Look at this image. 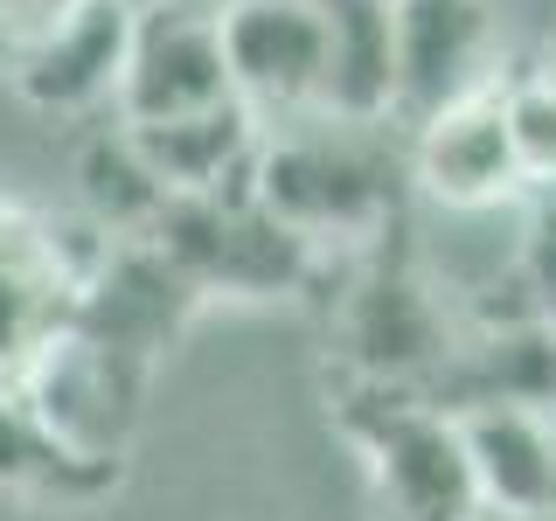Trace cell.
<instances>
[{
    "mask_svg": "<svg viewBox=\"0 0 556 521\" xmlns=\"http://www.w3.org/2000/svg\"><path fill=\"white\" fill-rule=\"evenodd\" d=\"M404 126H355L334 112H300L278 118L257 139L251 161V195L292 223L306 243H369L390 230L396 195H404Z\"/></svg>",
    "mask_w": 556,
    "mask_h": 521,
    "instance_id": "1",
    "label": "cell"
},
{
    "mask_svg": "<svg viewBox=\"0 0 556 521\" xmlns=\"http://www.w3.org/2000/svg\"><path fill=\"white\" fill-rule=\"evenodd\" d=\"M459 334V300L410 257H369L334 292V355L348 390H431Z\"/></svg>",
    "mask_w": 556,
    "mask_h": 521,
    "instance_id": "2",
    "label": "cell"
},
{
    "mask_svg": "<svg viewBox=\"0 0 556 521\" xmlns=\"http://www.w3.org/2000/svg\"><path fill=\"white\" fill-rule=\"evenodd\" d=\"M348 439L376 480L390 521H480V480L466 452L459 410L431 404L425 390H348Z\"/></svg>",
    "mask_w": 556,
    "mask_h": 521,
    "instance_id": "3",
    "label": "cell"
},
{
    "mask_svg": "<svg viewBox=\"0 0 556 521\" xmlns=\"http://www.w3.org/2000/svg\"><path fill=\"white\" fill-rule=\"evenodd\" d=\"M147 237L195 278L202 300H278L300 292L320 271V243H306L292 223H278L265 202L243 188H208V195H167Z\"/></svg>",
    "mask_w": 556,
    "mask_h": 521,
    "instance_id": "4",
    "label": "cell"
},
{
    "mask_svg": "<svg viewBox=\"0 0 556 521\" xmlns=\"http://www.w3.org/2000/svg\"><path fill=\"white\" fill-rule=\"evenodd\" d=\"M139 376H147V361L118 355V347H104V341L84 334V327L63 320L8 369V390L22 396L70 452L118 466V452H126L132 424H139Z\"/></svg>",
    "mask_w": 556,
    "mask_h": 521,
    "instance_id": "5",
    "label": "cell"
},
{
    "mask_svg": "<svg viewBox=\"0 0 556 521\" xmlns=\"http://www.w3.org/2000/svg\"><path fill=\"white\" fill-rule=\"evenodd\" d=\"M237 98L230 56H223V22L216 0H153L132 8V42L118 69V118L147 126V118H181L202 104Z\"/></svg>",
    "mask_w": 556,
    "mask_h": 521,
    "instance_id": "6",
    "label": "cell"
},
{
    "mask_svg": "<svg viewBox=\"0 0 556 521\" xmlns=\"http://www.w3.org/2000/svg\"><path fill=\"white\" fill-rule=\"evenodd\" d=\"M230 84L265 126L320 112L327 91V14L320 0H216Z\"/></svg>",
    "mask_w": 556,
    "mask_h": 521,
    "instance_id": "7",
    "label": "cell"
},
{
    "mask_svg": "<svg viewBox=\"0 0 556 521\" xmlns=\"http://www.w3.org/2000/svg\"><path fill=\"white\" fill-rule=\"evenodd\" d=\"M404 167H410V188L431 195L445 216H486V208L521 202V167L508 147L501 77L486 91L404 126Z\"/></svg>",
    "mask_w": 556,
    "mask_h": 521,
    "instance_id": "8",
    "label": "cell"
},
{
    "mask_svg": "<svg viewBox=\"0 0 556 521\" xmlns=\"http://www.w3.org/2000/svg\"><path fill=\"white\" fill-rule=\"evenodd\" d=\"M396 126L445 112L501 77L494 0H396Z\"/></svg>",
    "mask_w": 556,
    "mask_h": 521,
    "instance_id": "9",
    "label": "cell"
},
{
    "mask_svg": "<svg viewBox=\"0 0 556 521\" xmlns=\"http://www.w3.org/2000/svg\"><path fill=\"white\" fill-rule=\"evenodd\" d=\"M202 306L195 278H188L153 237H118L98 257V271L70 300V327H84L91 341L118 347L132 361H153L161 347L188 327V313Z\"/></svg>",
    "mask_w": 556,
    "mask_h": 521,
    "instance_id": "10",
    "label": "cell"
},
{
    "mask_svg": "<svg viewBox=\"0 0 556 521\" xmlns=\"http://www.w3.org/2000/svg\"><path fill=\"white\" fill-rule=\"evenodd\" d=\"M425 396L445 410H480V404L556 410V320H543V313L466 320L452 361L439 369V382Z\"/></svg>",
    "mask_w": 556,
    "mask_h": 521,
    "instance_id": "11",
    "label": "cell"
},
{
    "mask_svg": "<svg viewBox=\"0 0 556 521\" xmlns=\"http://www.w3.org/2000/svg\"><path fill=\"white\" fill-rule=\"evenodd\" d=\"M126 42H132L126 0H77L63 22H49L22 56H14L22 98L42 104V112H91V104L118 98Z\"/></svg>",
    "mask_w": 556,
    "mask_h": 521,
    "instance_id": "12",
    "label": "cell"
},
{
    "mask_svg": "<svg viewBox=\"0 0 556 521\" xmlns=\"http://www.w3.org/2000/svg\"><path fill=\"white\" fill-rule=\"evenodd\" d=\"M473 452L480 508L501 521H556V410L529 404H480L459 410Z\"/></svg>",
    "mask_w": 556,
    "mask_h": 521,
    "instance_id": "13",
    "label": "cell"
},
{
    "mask_svg": "<svg viewBox=\"0 0 556 521\" xmlns=\"http://www.w3.org/2000/svg\"><path fill=\"white\" fill-rule=\"evenodd\" d=\"M126 126V118H118ZM132 153L153 167V181L167 195H208V188H243L257 161V139H265V118L243 98L202 104V112L181 118H147V126H126Z\"/></svg>",
    "mask_w": 556,
    "mask_h": 521,
    "instance_id": "14",
    "label": "cell"
},
{
    "mask_svg": "<svg viewBox=\"0 0 556 521\" xmlns=\"http://www.w3.org/2000/svg\"><path fill=\"white\" fill-rule=\"evenodd\" d=\"M327 14V91L320 112L355 126L396 118V14L382 0H320Z\"/></svg>",
    "mask_w": 556,
    "mask_h": 521,
    "instance_id": "15",
    "label": "cell"
},
{
    "mask_svg": "<svg viewBox=\"0 0 556 521\" xmlns=\"http://www.w3.org/2000/svg\"><path fill=\"white\" fill-rule=\"evenodd\" d=\"M70 300L77 278L56 251V230L0 208V369H14L49 327H63Z\"/></svg>",
    "mask_w": 556,
    "mask_h": 521,
    "instance_id": "16",
    "label": "cell"
},
{
    "mask_svg": "<svg viewBox=\"0 0 556 521\" xmlns=\"http://www.w3.org/2000/svg\"><path fill=\"white\" fill-rule=\"evenodd\" d=\"M112 473L118 466L70 452L56 431L0 382V486L42 494V500H84V494H98V486H112Z\"/></svg>",
    "mask_w": 556,
    "mask_h": 521,
    "instance_id": "17",
    "label": "cell"
},
{
    "mask_svg": "<svg viewBox=\"0 0 556 521\" xmlns=\"http://www.w3.org/2000/svg\"><path fill=\"white\" fill-rule=\"evenodd\" d=\"M84 195H91V216H98L112 237H147V223L161 216L167 188L153 181V167L132 153L126 126H118L112 139H98L91 161H84Z\"/></svg>",
    "mask_w": 556,
    "mask_h": 521,
    "instance_id": "18",
    "label": "cell"
},
{
    "mask_svg": "<svg viewBox=\"0 0 556 521\" xmlns=\"http://www.w3.org/2000/svg\"><path fill=\"white\" fill-rule=\"evenodd\" d=\"M501 112H508V147L521 167V195L556 188V77L543 63L501 77Z\"/></svg>",
    "mask_w": 556,
    "mask_h": 521,
    "instance_id": "19",
    "label": "cell"
},
{
    "mask_svg": "<svg viewBox=\"0 0 556 521\" xmlns=\"http://www.w3.org/2000/svg\"><path fill=\"white\" fill-rule=\"evenodd\" d=\"M515 278L529 292V306L556 320V188H529L515 223Z\"/></svg>",
    "mask_w": 556,
    "mask_h": 521,
    "instance_id": "20",
    "label": "cell"
},
{
    "mask_svg": "<svg viewBox=\"0 0 556 521\" xmlns=\"http://www.w3.org/2000/svg\"><path fill=\"white\" fill-rule=\"evenodd\" d=\"M543 69H549V77H556V42H549V63H543Z\"/></svg>",
    "mask_w": 556,
    "mask_h": 521,
    "instance_id": "21",
    "label": "cell"
},
{
    "mask_svg": "<svg viewBox=\"0 0 556 521\" xmlns=\"http://www.w3.org/2000/svg\"><path fill=\"white\" fill-rule=\"evenodd\" d=\"M382 8H396V0H382Z\"/></svg>",
    "mask_w": 556,
    "mask_h": 521,
    "instance_id": "22",
    "label": "cell"
}]
</instances>
